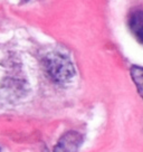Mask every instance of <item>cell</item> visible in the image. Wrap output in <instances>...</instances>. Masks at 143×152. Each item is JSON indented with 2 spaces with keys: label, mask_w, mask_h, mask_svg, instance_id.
<instances>
[{
  "label": "cell",
  "mask_w": 143,
  "mask_h": 152,
  "mask_svg": "<svg viewBox=\"0 0 143 152\" xmlns=\"http://www.w3.org/2000/svg\"><path fill=\"white\" fill-rule=\"evenodd\" d=\"M49 65L52 74L58 80H66L73 75V66L71 65V63L61 56L54 57Z\"/></svg>",
  "instance_id": "obj_1"
},
{
  "label": "cell",
  "mask_w": 143,
  "mask_h": 152,
  "mask_svg": "<svg viewBox=\"0 0 143 152\" xmlns=\"http://www.w3.org/2000/svg\"><path fill=\"white\" fill-rule=\"evenodd\" d=\"M129 26L134 37L143 44V10H134L129 17Z\"/></svg>",
  "instance_id": "obj_2"
},
{
  "label": "cell",
  "mask_w": 143,
  "mask_h": 152,
  "mask_svg": "<svg viewBox=\"0 0 143 152\" xmlns=\"http://www.w3.org/2000/svg\"><path fill=\"white\" fill-rule=\"evenodd\" d=\"M131 76H132V80L136 85L139 93L143 99V67L133 66L131 68Z\"/></svg>",
  "instance_id": "obj_3"
}]
</instances>
